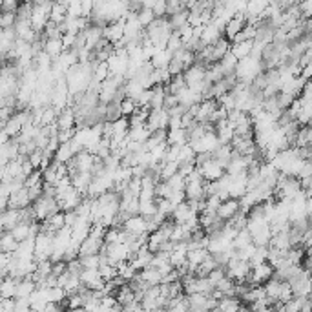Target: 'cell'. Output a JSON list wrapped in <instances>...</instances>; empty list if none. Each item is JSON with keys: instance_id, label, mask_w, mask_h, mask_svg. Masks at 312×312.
Returning <instances> with one entry per match:
<instances>
[{"instance_id": "1", "label": "cell", "mask_w": 312, "mask_h": 312, "mask_svg": "<svg viewBox=\"0 0 312 312\" xmlns=\"http://www.w3.org/2000/svg\"><path fill=\"white\" fill-rule=\"evenodd\" d=\"M197 170L201 172V176L204 177V181L206 183H217L226 176V168L223 166L217 159H214V155L208 159V161H204L203 164H199Z\"/></svg>"}, {"instance_id": "2", "label": "cell", "mask_w": 312, "mask_h": 312, "mask_svg": "<svg viewBox=\"0 0 312 312\" xmlns=\"http://www.w3.org/2000/svg\"><path fill=\"white\" fill-rule=\"evenodd\" d=\"M274 270L276 268L272 267L270 263H263V265H258V267H252V274H250L249 285H265L268 281L274 278Z\"/></svg>"}, {"instance_id": "3", "label": "cell", "mask_w": 312, "mask_h": 312, "mask_svg": "<svg viewBox=\"0 0 312 312\" xmlns=\"http://www.w3.org/2000/svg\"><path fill=\"white\" fill-rule=\"evenodd\" d=\"M122 230H126L130 235H146L148 234V219L143 216H131L122 223Z\"/></svg>"}, {"instance_id": "4", "label": "cell", "mask_w": 312, "mask_h": 312, "mask_svg": "<svg viewBox=\"0 0 312 312\" xmlns=\"http://www.w3.org/2000/svg\"><path fill=\"white\" fill-rule=\"evenodd\" d=\"M124 24H126V18H122L119 22L108 24L104 27V41H108L112 46H117L124 41Z\"/></svg>"}, {"instance_id": "5", "label": "cell", "mask_w": 312, "mask_h": 312, "mask_svg": "<svg viewBox=\"0 0 312 312\" xmlns=\"http://www.w3.org/2000/svg\"><path fill=\"white\" fill-rule=\"evenodd\" d=\"M206 68L204 64L201 62H195L192 68L186 70L183 75H185V81H186V86H195V84H201V82L206 81Z\"/></svg>"}, {"instance_id": "6", "label": "cell", "mask_w": 312, "mask_h": 312, "mask_svg": "<svg viewBox=\"0 0 312 312\" xmlns=\"http://www.w3.org/2000/svg\"><path fill=\"white\" fill-rule=\"evenodd\" d=\"M241 212V204H239V201L237 199H226V201H223L221 203V206H219V210H217V217L221 219V221H225V223H228V221H232L237 214Z\"/></svg>"}, {"instance_id": "7", "label": "cell", "mask_w": 312, "mask_h": 312, "mask_svg": "<svg viewBox=\"0 0 312 312\" xmlns=\"http://www.w3.org/2000/svg\"><path fill=\"white\" fill-rule=\"evenodd\" d=\"M245 26H247V15H235L234 18H232L230 22L226 24L225 29H223V35H225L226 41H234L235 37L239 35L241 31L245 29Z\"/></svg>"}, {"instance_id": "8", "label": "cell", "mask_w": 312, "mask_h": 312, "mask_svg": "<svg viewBox=\"0 0 312 312\" xmlns=\"http://www.w3.org/2000/svg\"><path fill=\"white\" fill-rule=\"evenodd\" d=\"M18 223H22V210H6L0 216V225L4 232H11Z\"/></svg>"}, {"instance_id": "9", "label": "cell", "mask_w": 312, "mask_h": 312, "mask_svg": "<svg viewBox=\"0 0 312 312\" xmlns=\"http://www.w3.org/2000/svg\"><path fill=\"white\" fill-rule=\"evenodd\" d=\"M57 124H59V130H75L77 128V113L73 108H66L59 113V119H57Z\"/></svg>"}, {"instance_id": "10", "label": "cell", "mask_w": 312, "mask_h": 312, "mask_svg": "<svg viewBox=\"0 0 312 312\" xmlns=\"http://www.w3.org/2000/svg\"><path fill=\"white\" fill-rule=\"evenodd\" d=\"M210 256V252H208V249H194L188 252V272L190 274H195V270L203 265L204 259Z\"/></svg>"}, {"instance_id": "11", "label": "cell", "mask_w": 312, "mask_h": 312, "mask_svg": "<svg viewBox=\"0 0 312 312\" xmlns=\"http://www.w3.org/2000/svg\"><path fill=\"white\" fill-rule=\"evenodd\" d=\"M73 179V188L77 192H81L84 197L88 195V190H90V185L93 181V174L90 172H77L75 176L72 177Z\"/></svg>"}, {"instance_id": "12", "label": "cell", "mask_w": 312, "mask_h": 312, "mask_svg": "<svg viewBox=\"0 0 312 312\" xmlns=\"http://www.w3.org/2000/svg\"><path fill=\"white\" fill-rule=\"evenodd\" d=\"M166 143L168 146H185L190 143L188 130H168L166 131Z\"/></svg>"}, {"instance_id": "13", "label": "cell", "mask_w": 312, "mask_h": 312, "mask_svg": "<svg viewBox=\"0 0 312 312\" xmlns=\"http://www.w3.org/2000/svg\"><path fill=\"white\" fill-rule=\"evenodd\" d=\"M137 278H139L145 285H148V287H159V285H163V276L159 274L157 270H155L154 267H150V268H146V270H143V272H139L137 274Z\"/></svg>"}, {"instance_id": "14", "label": "cell", "mask_w": 312, "mask_h": 312, "mask_svg": "<svg viewBox=\"0 0 312 312\" xmlns=\"http://www.w3.org/2000/svg\"><path fill=\"white\" fill-rule=\"evenodd\" d=\"M42 50L46 51V53L50 55L51 59L57 60L60 57V55L64 53V44H62V39H46L44 46H42Z\"/></svg>"}, {"instance_id": "15", "label": "cell", "mask_w": 312, "mask_h": 312, "mask_svg": "<svg viewBox=\"0 0 312 312\" xmlns=\"http://www.w3.org/2000/svg\"><path fill=\"white\" fill-rule=\"evenodd\" d=\"M17 287L18 280L2 278V283H0V296H2V299H17Z\"/></svg>"}, {"instance_id": "16", "label": "cell", "mask_w": 312, "mask_h": 312, "mask_svg": "<svg viewBox=\"0 0 312 312\" xmlns=\"http://www.w3.org/2000/svg\"><path fill=\"white\" fill-rule=\"evenodd\" d=\"M150 137H152V130L148 128V124L130 128V133H128V139H130L131 143H137V145H145Z\"/></svg>"}, {"instance_id": "17", "label": "cell", "mask_w": 312, "mask_h": 312, "mask_svg": "<svg viewBox=\"0 0 312 312\" xmlns=\"http://www.w3.org/2000/svg\"><path fill=\"white\" fill-rule=\"evenodd\" d=\"M117 301L122 305V307H128V305L131 303H135L137 301V294H135V290L131 289V285L128 283V285H122L121 289L117 290Z\"/></svg>"}, {"instance_id": "18", "label": "cell", "mask_w": 312, "mask_h": 312, "mask_svg": "<svg viewBox=\"0 0 312 312\" xmlns=\"http://www.w3.org/2000/svg\"><path fill=\"white\" fill-rule=\"evenodd\" d=\"M252 50H254V41H247V42H239V44H232L230 53L237 60H243V59H249L250 55H252Z\"/></svg>"}, {"instance_id": "19", "label": "cell", "mask_w": 312, "mask_h": 312, "mask_svg": "<svg viewBox=\"0 0 312 312\" xmlns=\"http://www.w3.org/2000/svg\"><path fill=\"white\" fill-rule=\"evenodd\" d=\"M172 60H174V53H170L168 50H159L150 62H152V66H154L155 70H168V66H170Z\"/></svg>"}, {"instance_id": "20", "label": "cell", "mask_w": 312, "mask_h": 312, "mask_svg": "<svg viewBox=\"0 0 312 312\" xmlns=\"http://www.w3.org/2000/svg\"><path fill=\"white\" fill-rule=\"evenodd\" d=\"M39 289L35 281L31 278H26V280H20L18 281V287H17V299L18 298H29V296Z\"/></svg>"}, {"instance_id": "21", "label": "cell", "mask_w": 312, "mask_h": 312, "mask_svg": "<svg viewBox=\"0 0 312 312\" xmlns=\"http://www.w3.org/2000/svg\"><path fill=\"white\" fill-rule=\"evenodd\" d=\"M31 225L33 223L22 221V223H18L13 230H11V234H13V237L18 241V243H22V241H26V239L31 237Z\"/></svg>"}, {"instance_id": "22", "label": "cell", "mask_w": 312, "mask_h": 312, "mask_svg": "<svg viewBox=\"0 0 312 312\" xmlns=\"http://www.w3.org/2000/svg\"><path fill=\"white\" fill-rule=\"evenodd\" d=\"M102 256V254H100ZM99 272H100V276H102V280L108 283V281H113V280H117L119 278V270L115 265H112V263L106 261V258L102 256V265L99 267Z\"/></svg>"}, {"instance_id": "23", "label": "cell", "mask_w": 312, "mask_h": 312, "mask_svg": "<svg viewBox=\"0 0 312 312\" xmlns=\"http://www.w3.org/2000/svg\"><path fill=\"white\" fill-rule=\"evenodd\" d=\"M22 128H24V124H22L20 121H18L17 115H13V117L9 119V121L6 122L4 126H2V130H4L6 133H8V135L11 137V139H17V137L20 135V133H22Z\"/></svg>"}, {"instance_id": "24", "label": "cell", "mask_w": 312, "mask_h": 312, "mask_svg": "<svg viewBox=\"0 0 312 312\" xmlns=\"http://www.w3.org/2000/svg\"><path fill=\"white\" fill-rule=\"evenodd\" d=\"M119 110H121V117L131 119L133 115H135L137 110H139V106H137V102L133 99H128V97H124V99L119 102Z\"/></svg>"}, {"instance_id": "25", "label": "cell", "mask_w": 312, "mask_h": 312, "mask_svg": "<svg viewBox=\"0 0 312 312\" xmlns=\"http://www.w3.org/2000/svg\"><path fill=\"white\" fill-rule=\"evenodd\" d=\"M18 245L20 243L15 239L11 232H4V234H2V239H0V249H2V252L15 254L18 250Z\"/></svg>"}, {"instance_id": "26", "label": "cell", "mask_w": 312, "mask_h": 312, "mask_svg": "<svg viewBox=\"0 0 312 312\" xmlns=\"http://www.w3.org/2000/svg\"><path fill=\"white\" fill-rule=\"evenodd\" d=\"M243 308V303H241L237 298H223L219 301V307L217 310L219 312H239Z\"/></svg>"}, {"instance_id": "27", "label": "cell", "mask_w": 312, "mask_h": 312, "mask_svg": "<svg viewBox=\"0 0 312 312\" xmlns=\"http://www.w3.org/2000/svg\"><path fill=\"white\" fill-rule=\"evenodd\" d=\"M208 298H210V296H204V294H192V296H188V305H190V310L206 312Z\"/></svg>"}, {"instance_id": "28", "label": "cell", "mask_w": 312, "mask_h": 312, "mask_svg": "<svg viewBox=\"0 0 312 312\" xmlns=\"http://www.w3.org/2000/svg\"><path fill=\"white\" fill-rule=\"evenodd\" d=\"M237 64H239V60L235 59L232 53H228L225 59L219 62V66H221L223 73H225V77H230V75H235V68H237Z\"/></svg>"}, {"instance_id": "29", "label": "cell", "mask_w": 312, "mask_h": 312, "mask_svg": "<svg viewBox=\"0 0 312 312\" xmlns=\"http://www.w3.org/2000/svg\"><path fill=\"white\" fill-rule=\"evenodd\" d=\"M177 174H179V163H163L161 174H159V181H170Z\"/></svg>"}, {"instance_id": "30", "label": "cell", "mask_w": 312, "mask_h": 312, "mask_svg": "<svg viewBox=\"0 0 312 312\" xmlns=\"http://www.w3.org/2000/svg\"><path fill=\"white\" fill-rule=\"evenodd\" d=\"M159 214L157 208V201H150V203H139V216L146 217V219H152Z\"/></svg>"}, {"instance_id": "31", "label": "cell", "mask_w": 312, "mask_h": 312, "mask_svg": "<svg viewBox=\"0 0 312 312\" xmlns=\"http://www.w3.org/2000/svg\"><path fill=\"white\" fill-rule=\"evenodd\" d=\"M252 234H250L247 228L245 230H239V234L235 235V239H234V249L235 250H241L245 249V247H249V245H252Z\"/></svg>"}, {"instance_id": "32", "label": "cell", "mask_w": 312, "mask_h": 312, "mask_svg": "<svg viewBox=\"0 0 312 312\" xmlns=\"http://www.w3.org/2000/svg\"><path fill=\"white\" fill-rule=\"evenodd\" d=\"M195 157H197V154L194 152V148H192L190 143H188V145H185V146H181V152H179V164L194 163Z\"/></svg>"}, {"instance_id": "33", "label": "cell", "mask_w": 312, "mask_h": 312, "mask_svg": "<svg viewBox=\"0 0 312 312\" xmlns=\"http://www.w3.org/2000/svg\"><path fill=\"white\" fill-rule=\"evenodd\" d=\"M84 303H86V299L84 296L79 292V294H73L66 299V310H77V308H84Z\"/></svg>"}, {"instance_id": "34", "label": "cell", "mask_w": 312, "mask_h": 312, "mask_svg": "<svg viewBox=\"0 0 312 312\" xmlns=\"http://www.w3.org/2000/svg\"><path fill=\"white\" fill-rule=\"evenodd\" d=\"M82 265V270L84 268H99L102 265V256L97 254V256H86V258H79Z\"/></svg>"}, {"instance_id": "35", "label": "cell", "mask_w": 312, "mask_h": 312, "mask_svg": "<svg viewBox=\"0 0 312 312\" xmlns=\"http://www.w3.org/2000/svg\"><path fill=\"white\" fill-rule=\"evenodd\" d=\"M17 20H18L17 13H0V27L2 29H15Z\"/></svg>"}, {"instance_id": "36", "label": "cell", "mask_w": 312, "mask_h": 312, "mask_svg": "<svg viewBox=\"0 0 312 312\" xmlns=\"http://www.w3.org/2000/svg\"><path fill=\"white\" fill-rule=\"evenodd\" d=\"M68 299V294L62 287H57V289H50V303H60L64 305Z\"/></svg>"}, {"instance_id": "37", "label": "cell", "mask_w": 312, "mask_h": 312, "mask_svg": "<svg viewBox=\"0 0 312 312\" xmlns=\"http://www.w3.org/2000/svg\"><path fill=\"white\" fill-rule=\"evenodd\" d=\"M137 18H139V22L143 27H150L155 22V15H154V11H150V9H141L139 13H137Z\"/></svg>"}, {"instance_id": "38", "label": "cell", "mask_w": 312, "mask_h": 312, "mask_svg": "<svg viewBox=\"0 0 312 312\" xmlns=\"http://www.w3.org/2000/svg\"><path fill=\"white\" fill-rule=\"evenodd\" d=\"M20 2L17 0H2L0 2V13H18Z\"/></svg>"}, {"instance_id": "39", "label": "cell", "mask_w": 312, "mask_h": 312, "mask_svg": "<svg viewBox=\"0 0 312 312\" xmlns=\"http://www.w3.org/2000/svg\"><path fill=\"white\" fill-rule=\"evenodd\" d=\"M166 183L172 186V190H181V192L186 190V177L181 176V174L174 176L172 179H170V181H166Z\"/></svg>"}, {"instance_id": "40", "label": "cell", "mask_w": 312, "mask_h": 312, "mask_svg": "<svg viewBox=\"0 0 312 312\" xmlns=\"http://www.w3.org/2000/svg\"><path fill=\"white\" fill-rule=\"evenodd\" d=\"M68 18H82V2H68Z\"/></svg>"}, {"instance_id": "41", "label": "cell", "mask_w": 312, "mask_h": 312, "mask_svg": "<svg viewBox=\"0 0 312 312\" xmlns=\"http://www.w3.org/2000/svg\"><path fill=\"white\" fill-rule=\"evenodd\" d=\"M93 11H95V2H91V0H84V2H82V17L91 18L93 17Z\"/></svg>"}, {"instance_id": "42", "label": "cell", "mask_w": 312, "mask_h": 312, "mask_svg": "<svg viewBox=\"0 0 312 312\" xmlns=\"http://www.w3.org/2000/svg\"><path fill=\"white\" fill-rule=\"evenodd\" d=\"M17 299H2L0 301V312H15Z\"/></svg>"}, {"instance_id": "43", "label": "cell", "mask_w": 312, "mask_h": 312, "mask_svg": "<svg viewBox=\"0 0 312 312\" xmlns=\"http://www.w3.org/2000/svg\"><path fill=\"white\" fill-rule=\"evenodd\" d=\"M44 312H64V307L60 303H48Z\"/></svg>"}, {"instance_id": "44", "label": "cell", "mask_w": 312, "mask_h": 312, "mask_svg": "<svg viewBox=\"0 0 312 312\" xmlns=\"http://www.w3.org/2000/svg\"><path fill=\"white\" fill-rule=\"evenodd\" d=\"M143 312H166V308H154V310H143Z\"/></svg>"}]
</instances>
